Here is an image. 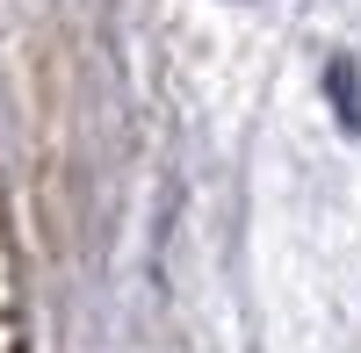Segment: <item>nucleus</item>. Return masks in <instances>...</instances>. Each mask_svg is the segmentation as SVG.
Returning a JSON list of instances; mask_svg holds the SVG:
<instances>
[{
    "label": "nucleus",
    "mask_w": 361,
    "mask_h": 353,
    "mask_svg": "<svg viewBox=\"0 0 361 353\" xmlns=\"http://www.w3.org/2000/svg\"><path fill=\"white\" fill-rule=\"evenodd\" d=\"M333 94H340V123L354 130V123H361V108H354V72H347V65H333Z\"/></svg>",
    "instance_id": "obj_1"
}]
</instances>
